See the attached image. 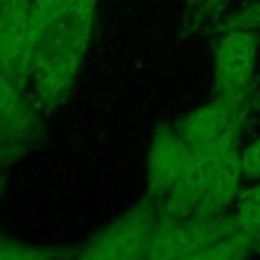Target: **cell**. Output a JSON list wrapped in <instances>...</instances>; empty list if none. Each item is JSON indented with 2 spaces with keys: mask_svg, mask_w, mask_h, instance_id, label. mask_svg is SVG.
I'll return each instance as SVG.
<instances>
[{
  "mask_svg": "<svg viewBox=\"0 0 260 260\" xmlns=\"http://www.w3.org/2000/svg\"><path fill=\"white\" fill-rule=\"evenodd\" d=\"M154 199H146L106 228L77 260H138L146 254L152 228L160 215Z\"/></svg>",
  "mask_w": 260,
  "mask_h": 260,
  "instance_id": "obj_3",
  "label": "cell"
},
{
  "mask_svg": "<svg viewBox=\"0 0 260 260\" xmlns=\"http://www.w3.org/2000/svg\"><path fill=\"white\" fill-rule=\"evenodd\" d=\"M230 215L221 217H165L158 215L146 260H193L213 242L230 234Z\"/></svg>",
  "mask_w": 260,
  "mask_h": 260,
  "instance_id": "obj_2",
  "label": "cell"
},
{
  "mask_svg": "<svg viewBox=\"0 0 260 260\" xmlns=\"http://www.w3.org/2000/svg\"><path fill=\"white\" fill-rule=\"evenodd\" d=\"M250 248H252V244L246 238H242L230 230V234H225L223 238L213 242L209 248H205L193 260H244V256L250 252Z\"/></svg>",
  "mask_w": 260,
  "mask_h": 260,
  "instance_id": "obj_10",
  "label": "cell"
},
{
  "mask_svg": "<svg viewBox=\"0 0 260 260\" xmlns=\"http://www.w3.org/2000/svg\"><path fill=\"white\" fill-rule=\"evenodd\" d=\"M95 0H83L41 28L28 83L37 104H55L73 83L87 51Z\"/></svg>",
  "mask_w": 260,
  "mask_h": 260,
  "instance_id": "obj_1",
  "label": "cell"
},
{
  "mask_svg": "<svg viewBox=\"0 0 260 260\" xmlns=\"http://www.w3.org/2000/svg\"><path fill=\"white\" fill-rule=\"evenodd\" d=\"M238 118L240 98L219 95L215 102H209L185 116L177 124V130L191 148H197L223 136L238 134Z\"/></svg>",
  "mask_w": 260,
  "mask_h": 260,
  "instance_id": "obj_6",
  "label": "cell"
},
{
  "mask_svg": "<svg viewBox=\"0 0 260 260\" xmlns=\"http://www.w3.org/2000/svg\"><path fill=\"white\" fill-rule=\"evenodd\" d=\"M258 55V32L256 28L232 26L217 45L213 75L219 95L240 98L250 85Z\"/></svg>",
  "mask_w": 260,
  "mask_h": 260,
  "instance_id": "obj_4",
  "label": "cell"
},
{
  "mask_svg": "<svg viewBox=\"0 0 260 260\" xmlns=\"http://www.w3.org/2000/svg\"><path fill=\"white\" fill-rule=\"evenodd\" d=\"M228 215L234 234L246 238L252 246L260 244V181L240 189Z\"/></svg>",
  "mask_w": 260,
  "mask_h": 260,
  "instance_id": "obj_9",
  "label": "cell"
},
{
  "mask_svg": "<svg viewBox=\"0 0 260 260\" xmlns=\"http://www.w3.org/2000/svg\"><path fill=\"white\" fill-rule=\"evenodd\" d=\"M244 179V171H242V156L240 150H232L223 165L219 167L217 175L213 177L211 185L207 187V191L203 193V197L199 199L193 217H221L228 215L225 211L234 205L238 193H240V185Z\"/></svg>",
  "mask_w": 260,
  "mask_h": 260,
  "instance_id": "obj_7",
  "label": "cell"
},
{
  "mask_svg": "<svg viewBox=\"0 0 260 260\" xmlns=\"http://www.w3.org/2000/svg\"><path fill=\"white\" fill-rule=\"evenodd\" d=\"M193 148L181 136V132L162 126L154 132L148 150V187L150 199L165 201L179 179L185 175Z\"/></svg>",
  "mask_w": 260,
  "mask_h": 260,
  "instance_id": "obj_5",
  "label": "cell"
},
{
  "mask_svg": "<svg viewBox=\"0 0 260 260\" xmlns=\"http://www.w3.org/2000/svg\"><path fill=\"white\" fill-rule=\"evenodd\" d=\"M32 128L30 102L24 87L0 69V144H16L24 140Z\"/></svg>",
  "mask_w": 260,
  "mask_h": 260,
  "instance_id": "obj_8",
  "label": "cell"
},
{
  "mask_svg": "<svg viewBox=\"0 0 260 260\" xmlns=\"http://www.w3.org/2000/svg\"><path fill=\"white\" fill-rule=\"evenodd\" d=\"M256 248H258V252H260V244H258V246H256Z\"/></svg>",
  "mask_w": 260,
  "mask_h": 260,
  "instance_id": "obj_16",
  "label": "cell"
},
{
  "mask_svg": "<svg viewBox=\"0 0 260 260\" xmlns=\"http://www.w3.org/2000/svg\"><path fill=\"white\" fill-rule=\"evenodd\" d=\"M55 256H57V252L49 250V248L0 244V260H53Z\"/></svg>",
  "mask_w": 260,
  "mask_h": 260,
  "instance_id": "obj_12",
  "label": "cell"
},
{
  "mask_svg": "<svg viewBox=\"0 0 260 260\" xmlns=\"http://www.w3.org/2000/svg\"><path fill=\"white\" fill-rule=\"evenodd\" d=\"M138 260H146V256H142V258H138Z\"/></svg>",
  "mask_w": 260,
  "mask_h": 260,
  "instance_id": "obj_15",
  "label": "cell"
},
{
  "mask_svg": "<svg viewBox=\"0 0 260 260\" xmlns=\"http://www.w3.org/2000/svg\"><path fill=\"white\" fill-rule=\"evenodd\" d=\"M240 156H242L244 179L260 181V136H256L244 150H240Z\"/></svg>",
  "mask_w": 260,
  "mask_h": 260,
  "instance_id": "obj_13",
  "label": "cell"
},
{
  "mask_svg": "<svg viewBox=\"0 0 260 260\" xmlns=\"http://www.w3.org/2000/svg\"><path fill=\"white\" fill-rule=\"evenodd\" d=\"M199 2H201V0H191V4H193V6H195V4H199Z\"/></svg>",
  "mask_w": 260,
  "mask_h": 260,
  "instance_id": "obj_14",
  "label": "cell"
},
{
  "mask_svg": "<svg viewBox=\"0 0 260 260\" xmlns=\"http://www.w3.org/2000/svg\"><path fill=\"white\" fill-rule=\"evenodd\" d=\"M79 2H83V0H32V16H35L37 24L43 28L47 22H51L65 10L77 6Z\"/></svg>",
  "mask_w": 260,
  "mask_h": 260,
  "instance_id": "obj_11",
  "label": "cell"
}]
</instances>
